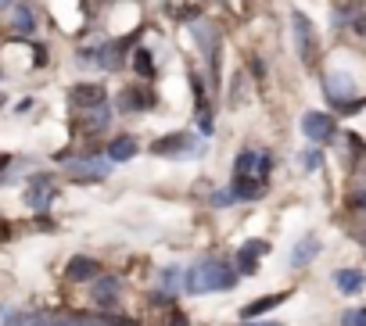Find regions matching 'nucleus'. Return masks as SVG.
I'll return each mask as SVG.
<instances>
[{
  "instance_id": "obj_1",
  "label": "nucleus",
  "mask_w": 366,
  "mask_h": 326,
  "mask_svg": "<svg viewBox=\"0 0 366 326\" xmlns=\"http://www.w3.org/2000/svg\"><path fill=\"white\" fill-rule=\"evenodd\" d=\"M237 273L230 269L226 262H216V258H208V262H198L194 269H187V290L191 294H212V290H226L233 287Z\"/></svg>"
},
{
  "instance_id": "obj_14",
  "label": "nucleus",
  "mask_w": 366,
  "mask_h": 326,
  "mask_svg": "<svg viewBox=\"0 0 366 326\" xmlns=\"http://www.w3.org/2000/svg\"><path fill=\"white\" fill-rule=\"evenodd\" d=\"M266 251H269V248H266L262 241H248V244L237 251V269H240V273H255V269H259L255 258H262Z\"/></svg>"
},
{
  "instance_id": "obj_8",
  "label": "nucleus",
  "mask_w": 366,
  "mask_h": 326,
  "mask_svg": "<svg viewBox=\"0 0 366 326\" xmlns=\"http://www.w3.org/2000/svg\"><path fill=\"white\" fill-rule=\"evenodd\" d=\"M133 47V40L126 36V40H115V43H104L94 57H97V65L101 69H108V72H115L118 65H122V57H126V50Z\"/></svg>"
},
{
  "instance_id": "obj_6",
  "label": "nucleus",
  "mask_w": 366,
  "mask_h": 326,
  "mask_svg": "<svg viewBox=\"0 0 366 326\" xmlns=\"http://www.w3.org/2000/svg\"><path fill=\"white\" fill-rule=\"evenodd\" d=\"M69 101H72V108H79V111L97 108V104H108V101H104V86H97V83H79V86H72Z\"/></svg>"
},
{
  "instance_id": "obj_9",
  "label": "nucleus",
  "mask_w": 366,
  "mask_h": 326,
  "mask_svg": "<svg viewBox=\"0 0 366 326\" xmlns=\"http://www.w3.org/2000/svg\"><path fill=\"white\" fill-rule=\"evenodd\" d=\"M25 201L33 204V208H47V204L54 201V183H50V176H33V183H29L25 190Z\"/></svg>"
},
{
  "instance_id": "obj_12",
  "label": "nucleus",
  "mask_w": 366,
  "mask_h": 326,
  "mask_svg": "<svg viewBox=\"0 0 366 326\" xmlns=\"http://www.w3.org/2000/svg\"><path fill=\"white\" fill-rule=\"evenodd\" d=\"M94 302L101 309H115L118 305V280L115 276H97L94 280Z\"/></svg>"
},
{
  "instance_id": "obj_27",
  "label": "nucleus",
  "mask_w": 366,
  "mask_h": 326,
  "mask_svg": "<svg viewBox=\"0 0 366 326\" xmlns=\"http://www.w3.org/2000/svg\"><path fill=\"white\" fill-rule=\"evenodd\" d=\"M352 33H355V36H362V40H366V11H359V15H355V18H352Z\"/></svg>"
},
{
  "instance_id": "obj_30",
  "label": "nucleus",
  "mask_w": 366,
  "mask_h": 326,
  "mask_svg": "<svg viewBox=\"0 0 366 326\" xmlns=\"http://www.w3.org/2000/svg\"><path fill=\"white\" fill-rule=\"evenodd\" d=\"M108 326H137V319H111Z\"/></svg>"
},
{
  "instance_id": "obj_32",
  "label": "nucleus",
  "mask_w": 366,
  "mask_h": 326,
  "mask_svg": "<svg viewBox=\"0 0 366 326\" xmlns=\"http://www.w3.org/2000/svg\"><path fill=\"white\" fill-rule=\"evenodd\" d=\"M8 169V155H0V172H4Z\"/></svg>"
},
{
  "instance_id": "obj_16",
  "label": "nucleus",
  "mask_w": 366,
  "mask_h": 326,
  "mask_svg": "<svg viewBox=\"0 0 366 326\" xmlns=\"http://www.w3.org/2000/svg\"><path fill=\"white\" fill-rule=\"evenodd\" d=\"M65 276L76 280V283H83V280H97V262H94V258H72L69 269H65Z\"/></svg>"
},
{
  "instance_id": "obj_22",
  "label": "nucleus",
  "mask_w": 366,
  "mask_h": 326,
  "mask_svg": "<svg viewBox=\"0 0 366 326\" xmlns=\"http://www.w3.org/2000/svg\"><path fill=\"white\" fill-rule=\"evenodd\" d=\"M11 22H15L18 33H33V29H36V18H33V11H29V4H15Z\"/></svg>"
},
{
  "instance_id": "obj_3",
  "label": "nucleus",
  "mask_w": 366,
  "mask_h": 326,
  "mask_svg": "<svg viewBox=\"0 0 366 326\" xmlns=\"http://www.w3.org/2000/svg\"><path fill=\"white\" fill-rule=\"evenodd\" d=\"M291 25H294V43H298V54L305 65H316V36H313V22L305 18L301 11L291 15Z\"/></svg>"
},
{
  "instance_id": "obj_18",
  "label": "nucleus",
  "mask_w": 366,
  "mask_h": 326,
  "mask_svg": "<svg viewBox=\"0 0 366 326\" xmlns=\"http://www.w3.org/2000/svg\"><path fill=\"white\" fill-rule=\"evenodd\" d=\"M137 155V140L133 136H115L108 143V162H130Z\"/></svg>"
},
{
  "instance_id": "obj_29",
  "label": "nucleus",
  "mask_w": 366,
  "mask_h": 326,
  "mask_svg": "<svg viewBox=\"0 0 366 326\" xmlns=\"http://www.w3.org/2000/svg\"><path fill=\"white\" fill-rule=\"evenodd\" d=\"M301 165H305V169H320V155H316V151H313V155H305Z\"/></svg>"
},
{
  "instance_id": "obj_21",
  "label": "nucleus",
  "mask_w": 366,
  "mask_h": 326,
  "mask_svg": "<svg viewBox=\"0 0 366 326\" xmlns=\"http://www.w3.org/2000/svg\"><path fill=\"white\" fill-rule=\"evenodd\" d=\"M352 86H355V83H352L348 76H330V79H327V90H330V101H345V97L352 94Z\"/></svg>"
},
{
  "instance_id": "obj_33",
  "label": "nucleus",
  "mask_w": 366,
  "mask_h": 326,
  "mask_svg": "<svg viewBox=\"0 0 366 326\" xmlns=\"http://www.w3.org/2000/svg\"><path fill=\"white\" fill-rule=\"evenodd\" d=\"M8 4H15V0H0V8H8Z\"/></svg>"
},
{
  "instance_id": "obj_11",
  "label": "nucleus",
  "mask_w": 366,
  "mask_h": 326,
  "mask_svg": "<svg viewBox=\"0 0 366 326\" xmlns=\"http://www.w3.org/2000/svg\"><path fill=\"white\" fill-rule=\"evenodd\" d=\"M72 176L76 180H104L108 158H79V162H72Z\"/></svg>"
},
{
  "instance_id": "obj_7",
  "label": "nucleus",
  "mask_w": 366,
  "mask_h": 326,
  "mask_svg": "<svg viewBox=\"0 0 366 326\" xmlns=\"http://www.w3.org/2000/svg\"><path fill=\"white\" fill-rule=\"evenodd\" d=\"M108 122H111L108 104H97V108H86V111H83L79 129H83L86 136H97V133H104V129H108Z\"/></svg>"
},
{
  "instance_id": "obj_23",
  "label": "nucleus",
  "mask_w": 366,
  "mask_h": 326,
  "mask_svg": "<svg viewBox=\"0 0 366 326\" xmlns=\"http://www.w3.org/2000/svg\"><path fill=\"white\" fill-rule=\"evenodd\" d=\"M133 69H137V76H140V79H155V65H151V50H144V47H140V50L133 54Z\"/></svg>"
},
{
  "instance_id": "obj_26",
  "label": "nucleus",
  "mask_w": 366,
  "mask_h": 326,
  "mask_svg": "<svg viewBox=\"0 0 366 326\" xmlns=\"http://www.w3.org/2000/svg\"><path fill=\"white\" fill-rule=\"evenodd\" d=\"M8 326H43V319L40 316H15V319H8Z\"/></svg>"
},
{
  "instance_id": "obj_2",
  "label": "nucleus",
  "mask_w": 366,
  "mask_h": 326,
  "mask_svg": "<svg viewBox=\"0 0 366 326\" xmlns=\"http://www.w3.org/2000/svg\"><path fill=\"white\" fill-rule=\"evenodd\" d=\"M151 151L162 155V158H198V155H201V143H198L191 133H172V136L155 140V147H151Z\"/></svg>"
},
{
  "instance_id": "obj_15",
  "label": "nucleus",
  "mask_w": 366,
  "mask_h": 326,
  "mask_svg": "<svg viewBox=\"0 0 366 326\" xmlns=\"http://www.w3.org/2000/svg\"><path fill=\"white\" fill-rule=\"evenodd\" d=\"M151 104H155V94H151L147 86H130V90L122 94V108L126 111H147Z\"/></svg>"
},
{
  "instance_id": "obj_5",
  "label": "nucleus",
  "mask_w": 366,
  "mask_h": 326,
  "mask_svg": "<svg viewBox=\"0 0 366 326\" xmlns=\"http://www.w3.org/2000/svg\"><path fill=\"white\" fill-rule=\"evenodd\" d=\"M301 133L309 140H316V143H327L334 136V118L323 115V111H305L301 115Z\"/></svg>"
},
{
  "instance_id": "obj_17",
  "label": "nucleus",
  "mask_w": 366,
  "mask_h": 326,
  "mask_svg": "<svg viewBox=\"0 0 366 326\" xmlns=\"http://www.w3.org/2000/svg\"><path fill=\"white\" fill-rule=\"evenodd\" d=\"M362 283H366V276L359 269H338L334 273V287H338L341 294H359Z\"/></svg>"
},
{
  "instance_id": "obj_19",
  "label": "nucleus",
  "mask_w": 366,
  "mask_h": 326,
  "mask_svg": "<svg viewBox=\"0 0 366 326\" xmlns=\"http://www.w3.org/2000/svg\"><path fill=\"white\" fill-rule=\"evenodd\" d=\"M233 194L252 201V197H262L266 194V183L262 180H252V176H233Z\"/></svg>"
},
{
  "instance_id": "obj_13",
  "label": "nucleus",
  "mask_w": 366,
  "mask_h": 326,
  "mask_svg": "<svg viewBox=\"0 0 366 326\" xmlns=\"http://www.w3.org/2000/svg\"><path fill=\"white\" fill-rule=\"evenodd\" d=\"M316 255H320V236L305 233L301 241L294 244V251H291V265H294V269H301V265H309Z\"/></svg>"
},
{
  "instance_id": "obj_28",
  "label": "nucleus",
  "mask_w": 366,
  "mask_h": 326,
  "mask_svg": "<svg viewBox=\"0 0 366 326\" xmlns=\"http://www.w3.org/2000/svg\"><path fill=\"white\" fill-rule=\"evenodd\" d=\"M233 197H237V194H233V190H219V194H216V197H212V204H216V208H226V204H230V201H233Z\"/></svg>"
},
{
  "instance_id": "obj_4",
  "label": "nucleus",
  "mask_w": 366,
  "mask_h": 326,
  "mask_svg": "<svg viewBox=\"0 0 366 326\" xmlns=\"http://www.w3.org/2000/svg\"><path fill=\"white\" fill-rule=\"evenodd\" d=\"M233 176H252V180H262L269 176V155L255 151V147H248V151H240L237 162H233Z\"/></svg>"
},
{
  "instance_id": "obj_24",
  "label": "nucleus",
  "mask_w": 366,
  "mask_h": 326,
  "mask_svg": "<svg viewBox=\"0 0 366 326\" xmlns=\"http://www.w3.org/2000/svg\"><path fill=\"white\" fill-rule=\"evenodd\" d=\"M43 326H101V323L86 316H65V319H43Z\"/></svg>"
},
{
  "instance_id": "obj_10",
  "label": "nucleus",
  "mask_w": 366,
  "mask_h": 326,
  "mask_svg": "<svg viewBox=\"0 0 366 326\" xmlns=\"http://www.w3.org/2000/svg\"><path fill=\"white\" fill-rule=\"evenodd\" d=\"M205 11V0H165V15L172 22H194Z\"/></svg>"
},
{
  "instance_id": "obj_31",
  "label": "nucleus",
  "mask_w": 366,
  "mask_h": 326,
  "mask_svg": "<svg viewBox=\"0 0 366 326\" xmlns=\"http://www.w3.org/2000/svg\"><path fill=\"white\" fill-rule=\"evenodd\" d=\"M244 326H277V323H255V319H248V323H244Z\"/></svg>"
},
{
  "instance_id": "obj_20",
  "label": "nucleus",
  "mask_w": 366,
  "mask_h": 326,
  "mask_svg": "<svg viewBox=\"0 0 366 326\" xmlns=\"http://www.w3.org/2000/svg\"><path fill=\"white\" fill-rule=\"evenodd\" d=\"M284 298H287V294H269V298H259V302H252L248 309H244L240 316H244V319H259L262 312H269V309H277V305H280Z\"/></svg>"
},
{
  "instance_id": "obj_25",
  "label": "nucleus",
  "mask_w": 366,
  "mask_h": 326,
  "mask_svg": "<svg viewBox=\"0 0 366 326\" xmlns=\"http://www.w3.org/2000/svg\"><path fill=\"white\" fill-rule=\"evenodd\" d=\"M341 326H366V309H352V312L341 319Z\"/></svg>"
}]
</instances>
